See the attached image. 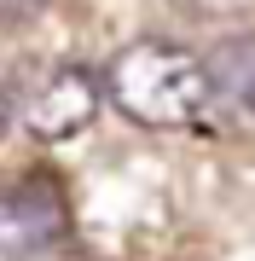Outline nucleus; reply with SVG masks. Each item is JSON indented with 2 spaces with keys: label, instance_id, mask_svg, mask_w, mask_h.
<instances>
[{
  "label": "nucleus",
  "instance_id": "20e7f679",
  "mask_svg": "<svg viewBox=\"0 0 255 261\" xmlns=\"http://www.w3.org/2000/svg\"><path fill=\"white\" fill-rule=\"evenodd\" d=\"M209 111H220L232 128H255V35H232L203 64Z\"/></svg>",
  "mask_w": 255,
  "mask_h": 261
},
{
  "label": "nucleus",
  "instance_id": "f03ea898",
  "mask_svg": "<svg viewBox=\"0 0 255 261\" xmlns=\"http://www.w3.org/2000/svg\"><path fill=\"white\" fill-rule=\"evenodd\" d=\"M70 238V203L58 180L29 174L0 192V255H47Z\"/></svg>",
  "mask_w": 255,
  "mask_h": 261
},
{
  "label": "nucleus",
  "instance_id": "f257e3e1",
  "mask_svg": "<svg viewBox=\"0 0 255 261\" xmlns=\"http://www.w3.org/2000/svg\"><path fill=\"white\" fill-rule=\"evenodd\" d=\"M104 87H110L116 111L145 122V128H191L209 111L203 64L186 47H168V41L122 47L110 58V70H104Z\"/></svg>",
  "mask_w": 255,
  "mask_h": 261
},
{
  "label": "nucleus",
  "instance_id": "423d86ee",
  "mask_svg": "<svg viewBox=\"0 0 255 261\" xmlns=\"http://www.w3.org/2000/svg\"><path fill=\"white\" fill-rule=\"evenodd\" d=\"M6 128H12V93H0V140H6Z\"/></svg>",
  "mask_w": 255,
  "mask_h": 261
},
{
  "label": "nucleus",
  "instance_id": "0eeeda50",
  "mask_svg": "<svg viewBox=\"0 0 255 261\" xmlns=\"http://www.w3.org/2000/svg\"><path fill=\"white\" fill-rule=\"evenodd\" d=\"M29 6H41V0H0V18L6 12H29Z\"/></svg>",
  "mask_w": 255,
  "mask_h": 261
},
{
  "label": "nucleus",
  "instance_id": "7ed1b4c3",
  "mask_svg": "<svg viewBox=\"0 0 255 261\" xmlns=\"http://www.w3.org/2000/svg\"><path fill=\"white\" fill-rule=\"evenodd\" d=\"M99 99H104V82L87 64H52L23 93V128L35 140H70L99 116Z\"/></svg>",
  "mask_w": 255,
  "mask_h": 261
},
{
  "label": "nucleus",
  "instance_id": "39448f33",
  "mask_svg": "<svg viewBox=\"0 0 255 261\" xmlns=\"http://www.w3.org/2000/svg\"><path fill=\"white\" fill-rule=\"evenodd\" d=\"M186 18H238V12H249L255 0H174Z\"/></svg>",
  "mask_w": 255,
  "mask_h": 261
}]
</instances>
